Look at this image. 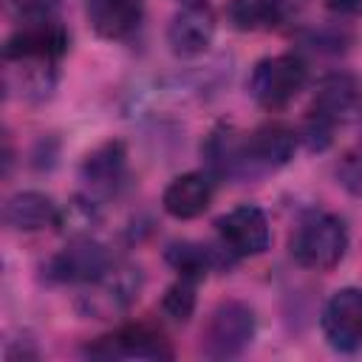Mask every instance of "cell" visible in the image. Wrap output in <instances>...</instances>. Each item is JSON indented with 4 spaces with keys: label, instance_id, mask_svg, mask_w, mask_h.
I'll list each match as a JSON object with an SVG mask.
<instances>
[{
    "label": "cell",
    "instance_id": "ac0fdd59",
    "mask_svg": "<svg viewBox=\"0 0 362 362\" xmlns=\"http://www.w3.org/2000/svg\"><path fill=\"white\" fill-rule=\"evenodd\" d=\"M68 51V31L59 20L20 25L3 45V57H51L62 59Z\"/></svg>",
    "mask_w": 362,
    "mask_h": 362
},
{
    "label": "cell",
    "instance_id": "2e32d148",
    "mask_svg": "<svg viewBox=\"0 0 362 362\" xmlns=\"http://www.w3.org/2000/svg\"><path fill=\"white\" fill-rule=\"evenodd\" d=\"M59 215H62V206L40 189H20L3 204V221L14 232L57 229Z\"/></svg>",
    "mask_w": 362,
    "mask_h": 362
},
{
    "label": "cell",
    "instance_id": "30bf717a",
    "mask_svg": "<svg viewBox=\"0 0 362 362\" xmlns=\"http://www.w3.org/2000/svg\"><path fill=\"white\" fill-rule=\"evenodd\" d=\"M320 328L325 342L339 354L362 348V288H337L322 308Z\"/></svg>",
    "mask_w": 362,
    "mask_h": 362
},
{
    "label": "cell",
    "instance_id": "9a60e30c",
    "mask_svg": "<svg viewBox=\"0 0 362 362\" xmlns=\"http://www.w3.org/2000/svg\"><path fill=\"white\" fill-rule=\"evenodd\" d=\"M85 20L102 40H127L144 20V0H85Z\"/></svg>",
    "mask_w": 362,
    "mask_h": 362
},
{
    "label": "cell",
    "instance_id": "7a4b0ae2",
    "mask_svg": "<svg viewBox=\"0 0 362 362\" xmlns=\"http://www.w3.org/2000/svg\"><path fill=\"white\" fill-rule=\"evenodd\" d=\"M356 105H359V82H356V76L345 74V71L325 74L317 82V90H314L311 105L305 110L300 141L314 153L325 150L334 141V130L356 110Z\"/></svg>",
    "mask_w": 362,
    "mask_h": 362
},
{
    "label": "cell",
    "instance_id": "ba28073f",
    "mask_svg": "<svg viewBox=\"0 0 362 362\" xmlns=\"http://www.w3.org/2000/svg\"><path fill=\"white\" fill-rule=\"evenodd\" d=\"M218 243L235 257H257L272 246V226L257 204H238L215 221Z\"/></svg>",
    "mask_w": 362,
    "mask_h": 362
},
{
    "label": "cell",
    "instance_id": "e0dca14e",
    "mask_svg": "<svg viewBox=\"0 0 362 362\" xmlns=\"http://www.w3.org/2000/svg\"><path fill=\"white\" fill-rule=\"evenodd\" d=\"M164 260L170 263V269L175 274L192 277V280H204L209 272H226L232 269L238 260L221 246H209V243H198V240H173L164 249Z\"/></svg>",
    "mask_w": 362,
    "mask_h": 362
},
{
    "label": "cell",
    "instance_id": "9c48e42d",
    "mask_svg": "<svg viewBox=\"0 0 362 362\" xmlns=\"http://www.w3.org/2000/svg\"><path fill=\"white\" fill-rule=\"evenodd\" d=\"M88 354L99 359H173L175 351L161 328L150 322H127L88 345Z\"/></svg>",
    "mask_w": 362,
    "mask_h": 362
},
{
    "label": "cell",
    "instance_id": "4fadbf2b",
    "mask_svg": "<svg viewBox=\"0 0 362 362\" xmlns=\"http://www.w3.org/2000/svg\"><path fill=\"white\" fill-rule=\"evenodd\" d=\"M59 79V59L51 57H3L6 96L23 102H45Z\"/></svg>",
    "mask_w": 362,
    "mask_h": 362
},
{
    "label": "cell",
    "instance_id": "52a82bcc",
    "mask_svg": "<svg viewBox=\"0 0 362 362\" xmlns=\"http://www.w3.org/2000/svg\"><path fill=\"white\" fill-rule=\"evenodd\" d=\"M113 255L93 240L90 235H79L71 238L65 243V249H59L57 255H51L42 263V277L48 283H62V286H85L90 280H96L105 269L113 266Z\"/></svg>",
    "mask_w": 362,
    "mask_h": 362
},
{
    "label": "cell",
    "instance_id": "7c38bea8",
    "mask_svg": "<svg viewBox=\"0 0 362 362\" xmlns=\"http://www.w3.org/2000/svg\"><path fill=\"white\" fill-rule=\"evenodd\" d=\"M215 11L209 0L204 3H181L167 25V45L178 59H195L209 51L215 40Z\"/></svg>",
    "mask_w": 362,
    "mask_h": 362
},
{
    "label": "cell",
    "instance_id": "44dd1931",
    "mask_svg": "<svg viewBox=\"0 0 362 362\" xmlns=\"http://www.w3.org/2000/svg\"><path fill=\"white\" fill-rule=\"evenodd\" d=\"M8 11L20 25L57 20L59 0H8Z\"/></svg>",
    "mask_w": 362,
    "mask_h": 362
},
{
    "label": "cell",
    "instance_id": "cb8c5ba5",
    "mask_svg": "<svg viewBox=\"0 0 362 362\" xmlns=\"http://www.w3.org/2000/svg\"><path fill=\"white\" fill-rule=\"evenodd\" d=\"M325 8L337 17H359L362 14V0H325Z\"/></svg>",
    "mask_w": 362,
    "mask_h": 362
},
{
    "label": "cell",
    "instance_id": "d6986e66",
    "mask_svg": "<svg viewBox=\"0 0 362 362\" xmlns=\"http://www.w3.org/2000/svg\"><path fill=\"white\" fill-rule=\"evenodd\" d=\"M297 0H226V20L238 31H266L283 25Z\"/></svg>",
    "mask_w": 362,
    "mask_h": 362
},
{
    "label": "cell",
    "instance_id": "3957f363",
    "mask_svg": "<svg viewBox=\"0 0 362 362\" xmlns=\"http://www.w3.org/2000/svg\"><path fill=\"white\" fill-rule=\"evenodd\" d=\"M348 226L339 215L325 209L305 212L288 238V255L297 266L311 272H331L348 252Z\"/></svg>",
    "mask_w": 362,
    "mask_h": 362
},
{
    "label": "cell",
    "instance_id": "277c9868",
    "mask_svg": "<svg viewBox=\"0 0 362 362\" xmlns=\"http://www.w3.org/2000/svg\"><path fill=\"white\" fill-rule=\"evenodd\" d=\"M308 82V65L300 54L286 51L274 57H263L252 65L249 74V96L269 113L283 110L288 102L300 96V90Z\"/></svg>",
    "mask_w": 362,
    "mask_h": 362
},
{
    "label": "cell",
    "instance_id": "ffe728a7",
    "mask_svg": "<svg viewBox=\"0 0 362 362\" xmlns=\"http://www.w3.org/2000/svg\"><path fill=\"white\" fill-rule=\"evenodd\" d=\"M195 303H198V280L178 274L161 294V314L173 322H189V317L195 314Z\"/></svg>",
    "mask_w": 362,
    "mask_h": 362
},
{
    "label": "cell",
    "instance_id": "8fae6325",
    "mask_svg": "<svg viewBox=\"0 0 362 362\" xmlns=\"http://www.w3.org/2000/svg\"><path fill=\"white\" fill-rule=\"evenodd\" d=\"M127 147L119 139H107L96 144L79 164V181L85 192L96 201L119 195L127 184Z\"/></svg>",
    "mask_w": 362,
    "mask_h": 362
},
{
    "label": "cell",
    "instance_id": "7402d4cb",
    "mask_svg": "<svg viewBox=\"0 0 362 362\" xmlns=\"http://www.w3.org/2000/svg\"><path fill=\"white\" fill-rule=\"evenodd\" d=\"M305 42L311 48H320V51H342L348 42H351V34L345 28H337V25H325L320 31H308L305 34Z\"/></svg>",
    "mask_w": 362,
    "mask_h": 362
},
{
    "label": "cell",
    "instance_id": "603a6c76",
    "mask_svg": "<svg viewBox=\"0 0 362 362\" xmlns=\"http://www.w3.org/2000/svg\"><path fill=\"white\" fill-rule=\"evenodd\" d=\"M337 181L351 195H362V153H348L337 164Z\"/></svg>",
    "mask_w": 362,
    "mask_h": 362
},
{
    "label": "cell",
    "instance_id": "8992f818",
    "mask_svg": "<svg viewBox=\"0 0 362 362\" xmlns=\"http://www.w3.org/2000/svg\"><path fill=\"white\" fill-rule=\"evenodd\" d=\"M257 334V317L243 300H223L209 314L201 331V351L209 359L240 356Z\"/></svg>",
    "mask_w": 362,
    "mask_h": 362
},
{
    "label": "cell",
    "instance_id": "d4e9b609",
    "mask_svg": "<svg viewBox=\"0 0 362 362\" xmlns=\"http://www.w3.org/2000/svg\"><path fill=\"white\" fill-rule=\"evenodd\" d=\"M178 3H204V0H178Z\"/></svg>",
    "mask_w": 362,
    "mask_h": 362
},
{
    "label": "cell",
    "instance_id": "5b68a950",
    "mask_svg": "<svg viewBox=\"0 0 362 362\" xmlns=\"http://www.w3.org/2000/svg\"><path fill=\"white\" fill-rule=\"evenodd\" d=\"M141 286H144V274L139 266L113 260V266L105 269L96 280L79 286L82 291L76 297V308L93 320H113L139 300Z\"/></svg>",
    "mask_w": 362,
    "mask_h": 362
},
{
    "label": "cell",
    "instance_id": "6da1fadb",
    "mask_svg": "<svg viewBox=\"0 0 362 362\" xmlns=\"http://www.w3.org/2000/svg\"><path fill=\"white\" fill-rule=\"evenodd\" d=\"M300 147V133L286 122H266L252 133L232 124H215L201 141V158L212 178L260 181L283 170Z\"/></svg>",
    "mask_w": 362,
    "mask_h": 362
},
{
    "label": "cell",
    "instance_id": "5bb4252c",
    "mask_svg": "<svg viewBox=\"0 0 362 362\" xmlns=\"http://www.w3.org/2000/svg\"><path fill=\"white\" fill-rule=\"evenodd\" d=\"M215 195V178L206 170H192L175 175L161 192V209L175 221L201 218Z\"/></svg>",
    "mask_w": 362,
    "mask_h": 362
}]
</instances>
